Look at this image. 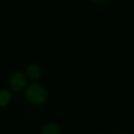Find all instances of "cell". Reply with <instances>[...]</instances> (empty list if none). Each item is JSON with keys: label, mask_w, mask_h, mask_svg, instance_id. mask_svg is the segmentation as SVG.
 Listing matches in <instances>:
<instances>
[{"label": "cell", "mask_w": 134, "mask_h": 134, "mask_svg": "<svg viewBox=\"0 0 134 134\" xmlns=\"http://www.w3.org/2000/svg\"><path fill=\"white\" fill-rule=\"evenodd\" d=\"M25 96L31 103L42 104L47 99V92L43 85L35 82L26 87Z\"/></svg>", "instance_id": "6da1fadb"}, {"label": "cell", "mask_w": 134, "mask_h": 134, "mask_svg": "<svg viewBox=\"0 0 134 134\" xmlns=\"http://www.w3.org/2000/svg\"><path fill=\"white\" fill-rule=\"evenodd\" d=\"M10 87L15 92H19L26 88L27 78L26 75L22 71H16L13 73L10 77Z\"/></svg>", "instance_id": "7a4b0ae2"}, {"label": "cell", "mask_w": 134, "mask_h": 134, "mask_svg": "<svg viewBox=\"0 0 134 134\" xmlns=\"http://www.w3.org/2000/svg\"><path fill=\"white\" fill-rule=\"evenodd\" d=\"M62 128L55 122H50L44 125L40 129V134H61Z\"/></svg>", "instance_id": "3957f363"}, {"label": "cell", "mask_w": 134, "mask_h": 134, "mask_svg": "<svg viewBox=\"0 0 134 134\" xmlns=\"http://www.w3.org/2000/svg\"><path fill=\"white\" fill-rule=\"evenodd\" d=\"M27 76L32 81L38 80L41 76V68L40 66L36 63H31L27 67Z\"/></svg>", "instance_id": "277c9868"}, {"label": "cell", "mask_w": 134, "mask_h": 134, "mask_svg": "<svg viewBox=\"0 0 134 134\" xmlns=\"http://www.w3.org/2000/svg\"><path fill=\"white\" fill-rule=\"evenodd\" d=\"M12 101L11 92L5 88L0 89V107H5Z\"/></svg>", "instance_id": "5b68a950"}, {"label": "cell", "mask_w": 134, "mask_h": 134, "mask_svg": "<svg viewBox=\"0 0 134 134\" xmlns=\"http://www.w3.org/2000/svg\"><path fill=\"white\" fill-rule=\"evenodd\" d=\"M92 3H96V4H102L104 3L105 2H107V0H92Z\"/></svg>", "instance_id": "8992f818"}, {"label": "cell", "mask_w": 134, "mask_h": 134, "mask_svg": "<svg viewBox=\"0 0 134 134\" xmlns=\"http://www.w3.org/2000/svg\"><path fill=\"white\" fill-rule=\"evenodd\" d=\"M120 134H125V133H120Z\"/></svg>", "instance_id": "52a82bcc"}]
</instances>
